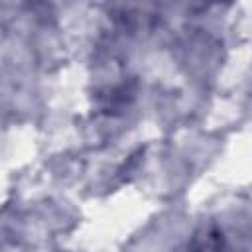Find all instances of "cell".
Returning a JSON list of instances; mask_svg holds the SVG:
<instances>
[{"mask_svg":"<svg viewBox=\"0 0 252 252\" xmlns=\"http://www.w3.org/2000/svg\"><path fill=\"white\" fill-rule=\"evenodd\" d=\"M219 250V234L213 230H203L195 236L191 244V252H217Z\"/></svg>","mask_w":252,"mask_h":252,"instance_id":"1","label":"cell"}]
</instances>
